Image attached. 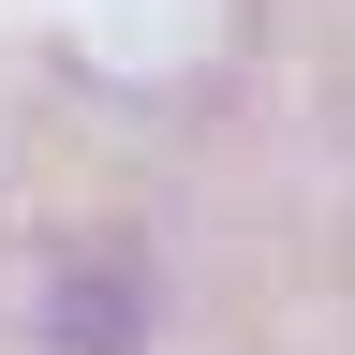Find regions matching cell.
<instances>
[{
    "mask_svg": "<svg viewBox=\"0 0 355 355\" xmlns=\"http://www.w3.org/2000/svg\"><path fill=\"white\" fill-rule=\"evenodd\" d=\"M60 340H89V355H119V340H133V266H119V252L89 266V311H60Z\"/></svg>",
    "mask_w": 355,
    "mask_h": 355,
    "instance_id": "obj_1",
    "label": "cell"
}]
</instances>
